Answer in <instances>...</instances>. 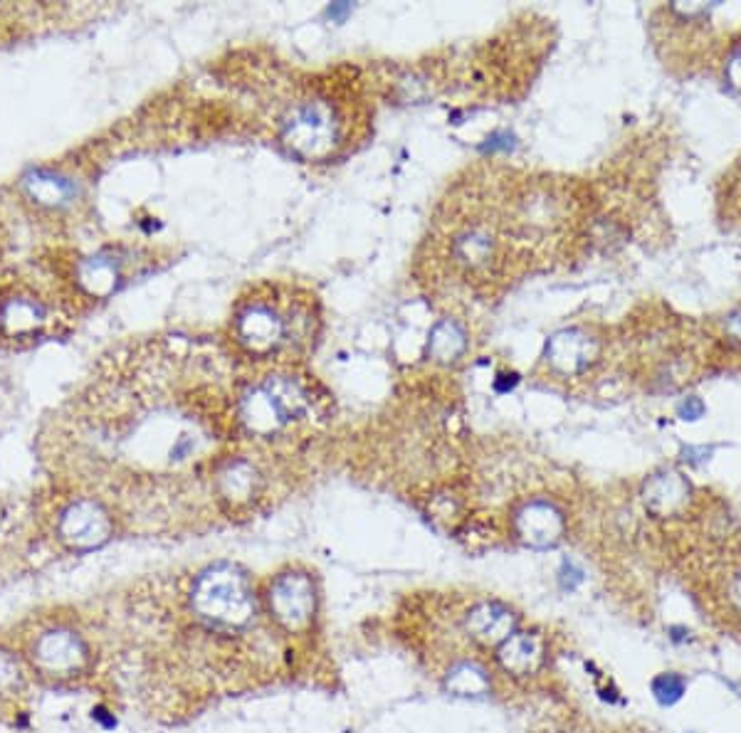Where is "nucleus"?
Listing matches in <instances>:
<instances>
[{"label":"nucleus","mask_w":741,"mask_h":733,"mask_svg":"<svg viewBox=\"0 0 741 733\" xmlns=\"http://www.w3.org/2000/svg\"><path fill=\"white\" fill-rule=\"evenodd\" d=\"M236 363L206 339L157 337L114 351L97 365L46 430L58 466L157 460L179 466L240 435Z\"/></svg>","instance_id":"obj_1"},{"label":"nucleus","mask_w":741,"mask_h":733,"mask_svg":"<svg viewBox=\"0 0 741 733\" xmlns=\"http://www.w3.org/2000/svg\"><path fill=\"white\" fill-rule=\"evenodd\" d=\"M322 333V304L312 289L268 280L248 287L232 307V351L256 365H302Z\"/></svg>","instance_id":"obj_2"},{"label":"nucleus","mask_w":741,"mask_h":733,"mask_svg":"<svg viewBox=\"0 0 741 733\" xmlns=\"http://www.w3.org/2000/svg\"><path fill=\"white\" fill-rule=\"evenodd\" d=\"M334 415L331 393L304 365H262L238 381L236 420L240 435L260 442L297 438Z\"/></svg>","instance_id":"obj_3"},{"label":"nucleus","mask_w":741,"mask_h":733,"mask_svg":"<svg viewBox=\"0 0 741 733\" xmlns=\"http://www.w3.org/2000/svg\"><path fill=\"white\" fill-rule=\"evenodd\" d=\"M84 302L68 270L23 274L0 289V341L13 349L36 347L70 329Z\"/></svg>","instance_id":"obj_4"},{"label":"nucleus","mask_w":741,"mask_h":733,"mask_svg":"<svg viewBox=\"0 0 741 733\" xmlns=\"http://www.w3.org/2000/svg\"><path fill=\"white\" fill-rule=\"evenodd\" d=\"M351 102L327 89H309L292 99L280 119V139L304 161H327L351 139Z\"/></svg>","instance_id":"obj_5"},{"label":"nucleus","mask_w":741,"mask_h":733,"mask_svg":"<svg viewBox=\"0 0 741 733\" xmlns=\"http://www.w3.org/2000/svg\"><path fill=\"white\" fill-rule=\"evenodd\" d=\"M193 615L213 630H242L258 617L260 600L252 578L238 563L220 561L193 578L188 593Z\"/></svg>","instance_id":"obj_6"},{"label":"nucleus","mask_w":741,"mask_h":733,"mask_svg":"<svg viewBox=\"0 0 741 733\" xmlns=\"http://www.w3.org/2000/svg\"><path fill=\"white\" fill-rule=\"evenodd\" d=\"M90 662V642L84 640L82 632L64 625V622H52V625L40 627L28 640V670L48 682H70L74 676L84 674Z\"/></svg>","instance_id":"obj_7"},{"label":"nucleus","mask_w":741,"mask_h":733,"mask_svg":"<svg viewBox=\"0 0 741 733\" xmlns=\"http://www.w3.org/2000/svg\"><path fill=\"white\" fill-rule=\"evenodd\" d=\"M114 511L109 509L102 496H68L52 514V536L74 553L102 549L114 536Z\"/></svg>","instance_id":"obj_8"},{"label":"nucleus","mask_w":741,"mask_h":733,"mask_svg":"<svg viewBox=\"0 0 741 733\" xmlns=\"http://www.w3.org/2000/svg\"><path fill=\"white\" fill-rule=\"evenodd\" d=\"M264 608L290 635L312 630L319 613V588L314 575L304 569H284L268 583Z\"/></svg>","instance_id":"obj_9"},{"label":"nucleus","mask_w":741,"mask_h":733,"mask_svg":"<svg viewBox=\"0 0 741 733\" xmlns=\"http://www.w3.org/2000/svg\"><path fill=\"white\" fill-rule=\"evenodd\" d=\"M262 470L246 454H223L213 464V492L220 504L240 509L262 494Z\"/></svg>","instance_id":"obj_10"},{"label":"nucleus","mask_w":741,"mask_h":733,"mask_svg":"<svg viewBox=\"0 0 741 733\" xmlns=\"http://www.w3.org/2000/svg\"><path fill=\"white\" fill-rule=\"evenodd\" d=\"M514 533L532 549H551L563 536V514L544 499L527 502L514 514Z\"/></svg>","instance_id":"obj_11"},{"label":"nucleus","mask_w":741,"mask_h":733,"mask_svg":"<svg viewBox=\"0 0 741 733\" xmlns=\"http://www.w3.org/2000/svg\"><path fill=\"white\" fill-rule=\"evenodd\" d=\"M519 625V617L510 605L497 603V600H484V603H478L474 608L468 610L464 615V630L468 635L484 644V647H500V644L514 635Z\"/></svg>","instance_id":"obj_12"},{"label":"nucleus","mask_w":741,"mask_h":733,"mask_svg":"<svg viewBox=\"0 0 741 733\" xmlns=\"http://www.w3.org/2000/svg\"><path fill=\"white\" fill-rule=\"evenodd\" d=\"M599 359V343L581 329L559 331L547 347V361L561 373H581Z\"/></svg>","instance_id":"obj_13"},{"label":"nucleus","mask_w":741,"mask_h":733,"mask_svg":"<svg viewBox=\"0 0 741 733\" xmlns=\"http://www.w3.org/2000/svg\"><path fill=\"white\" fill-rule=\"evenodd\" d=\"M494 657L507 674L529 676L544 662V640H541L539 632L517 630L514 635L507 637L500 647H497Z\"/></svg>","instance_id":"obj_14"},{"label":"nucleus","mask_w":741,"mask_h":733,"mask_svg":"<svg viewBox=\"0 0 741 733\" xmlns=\"http://www.w3.org/2000/svg\"><path fill=\"white\" fill-rule=\"evenodd\" d=\"M643 502L655 516H674L690 502V482L678 472H660L648 480Z\"/></svg>","instance_id":"obj_15"},{"label":"nucleus","mask_w":741,"mask_h":733,"mask_svg":"<svg viewBox=\"0 0 741 733\" xmlns=\"http://www.w3.org/2000/svg\"><path fill=\"white\" fill-rule=\"evenodd\" d=\"M445 689L458 699H484L492 692V680L480 664L458 662L445 674Z\"/></svg>","instance_id":"obj_16"},{"label":"nucleus","mask_w":741,"mask_h":733,"mask_svg":"<svg viewBox=\"0 0 741 733\" xmlns=\"http://www.w3.org/2000/svg\"><path fill=\"white\" fill-rule=\"evenodd\" d=\"M28 195L32 198V203L46 205V208H60L68 203L70 198H74V185L58 173L50 171H36L28 181Z\"/></svg>","instance_id":"obj_17"},{"label":"nucleus","mask_w":741,"mask_h":733,"mask_svg":"<svg viewBox=\"0 0 741 733\" xmlns=\"http://www.w3.org/2000/svg\"><path fill=\"white\" fill-rule=\"evenodd\" d=\"M428 349L440 363L458 361L464 349H468V331L455 319H442L433 333H430Z\"/></svg>","instance_id":"obj_18"},{"label":"nucleus","mask_w":741,"mask_h":733,"mask_svg":"<svg viewBox=\"0 0 741 733\" xmlns=\"http://www.w3.org/2000/svg\"><path fill=\"white\" fill-rule=\"evenodd\" d=\"M28 664L13 650L0 644V699L13 696L26 686Z\"/></svg>","instance_id":"obj_19"},{"label":"nucleus","mask_w":741,"mask_h":733,"mask_svg":"<svg viewBox=\"0 0 741 733\" xmlns=\"http://www.w3.org/2000/svg\"><path fill=\"white\" fill-rule=\"evenodd\" d=\"M684 689H688V682H684V676L674 672H665L652 680V696H655L662 706L678 704L684 694Z\"/></svg>","instance_id":"obj_20"},{"label":"nucleus","mask_w":741,"mask_h":733,"mask_svg":"<svg viewBox=\"0 0 741 733\" xmlns=\"http://www.w3.org/2000/svg\"><path fill=\"white\" fill-rule=\"evenodd\" d=\"M559 583L563 591H577V588L583 583V571L577 569L571 561H567L559 571Z\"/></svg>","instance_id":"obj_21"},{"label":"nucleus","mask_w":741,"mask_h":733,"mask_svg":"<svg viewBox=\"0 0 741 733\" xmlns=\"http://www.w3.org/2000/svg\"><path fill=\"white\" fill-rule=\"evenodd\" d=\"M682 420H697V418H702L704 415V405H702V400L700 398H688V403L682 405Z\"/></svg>","instance_id":"obj_22"},{"label":"nucleus","mask_w":741,"mask_h":733,"mask_svg":"<svg viewBox=\"0 0 741 733\" xmlns=\"http://www.w3.org/2000/svg\"><path fill=\"white\" fill-rule=\"evenodd\" d=\"M727 74H729V80H732L734 87L741 89V50L734 54L732 60H729V67H727Z\"/></svg>","instance_id":"obj_23"},{"label":"nucleus","mask_w":741,"mask_h":733,"mask_svg":"<svg viewBox=\"0 0 741 733\" xmlns=\"http://www.w3.org/2000/svg\"><path fill=\"white\" fill-rule=\"evenodd\" d=\"M727 327H729V331H732V337L741 341V309L734 311L732 317H729V324Z\"/></svg>","instance_id":"obj_24"},{"label":"nucleus","mask_w":741,"mask_h":733,"mask_svg":"<svg viewBox=\"0 0 741 733\" xmlns=\"http://www.w3.org/2000/svg\"><path fill=\"white\" fill-rule=\"evenodd\" d=\"M729 598H732V603L741 610V573L734 578L732 588H729Z\"/></svg>","instance_id":"obj_25"},{"label":"nucleus","mask_w":741,"mask_h":733,"mask_svg":"<svg viewBox=\"0 0 741 733\" xmlns=\"http://www.w3.org/2000/svg\"><path fill=\"white\" fill-rule=\"evenodd\" d=\"M3 240H6V235H3V225H0V252H3Z\"/></svg>","instance_id":"obj_26"}]
</instances>
